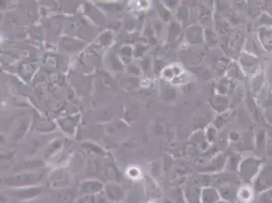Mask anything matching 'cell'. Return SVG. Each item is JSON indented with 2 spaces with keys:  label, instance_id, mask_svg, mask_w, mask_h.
Here are the masks:
<instances>
[{
  "label": "cell",
  "instance_id": "obj_20",
  "mask_svg": "<svg viewBox=\"0 0 272 203\" xmlns=\"http://www.w3.org/2000/svg\"><path fill=\"white\" fill-rule=\"evenodd\" d=\"M182 34H184L183 32V26L181 23H179L176 20H173L171 23L168 24V37H167V41L169 43H173L176 40H178Z\"/></svg>",
  "mask_w": 272,
  "mask_h": 203
},
{
  "label": "cell",
  "instance_id": "obj_36",
  "mask_svg": "<svg viewBox=\"0 0 272 203\" xmlns=\"http://www.w3.org/2000/svg\"><path fill=\"white\" fill-rule=\"evenodd\" d=\"M101 170V165L99 163V160L97 159H90L88 161V165H87V171L89 174H92V175H95V174H98Z\"/></svg>",
  "mask_w": 272,
  "mask_h": 203
},
{
  "label": "cell",
  "instance_id": "obj_5",
  "mask_svg": "<svg viewBox=\"0 0 272 203\" xmlns=\"http://www.w3.org/2000/svg\"><path fill=\"white\" fill-rule=\"evenodd\" d=\"M238 64L243 72V74L253 77L260 72V60L258 56L244 51L240 57Z\"/></svg>",
  "mask_w": 272,
  "mask_h": 203
},
{
  "label": "cell",
  "instance_id": "obj_11",
  "mask_svg": "<svg viewBox=\"0 0 272 203\" xmlns=\"http://www.w3.org/2000/svg\"><path fill=\"white\" fill-rule=\"evenodd\" d=\"M104 190L107 199H109L111 203H120L125 197L123 188L115 182L106 184L104 186Z\"/></svg>",
  "mask_w": 272,
  "mask_h": 203
},
{
  "label": "cell",
  "instance_id": "obj_22",
  "mask_svg": "<svg viewBox=\"0 0 272 203\" xmlns=\"http://www.w3.org/2000/svg\"><path fill=\"white\" fill-rule=\"evenodd\" d=\"M243 155L240 154L239 152H232L228 155H226V163H225V170L226 172H230V173H236L238 172L240 163L242 160Z\"/></svg>",
  "mask_w": 272,
  "mask_h": 203
},
{
  "label": "cell",
  "instance_id": "obj_16",
  "mask_svg": "<svg viewBox=\"0 0 272 203\" xmlns=\"http://www.w3.org/2000/svg\"><path fill=\"white\" fill-rule=\"evenodd\" d=\"M145 195L150 202H157L162 199L163 193L159 184L152 179L147 177L145 181Z\"/></svg>",
  "mask_w": 272,
  "mask_h": 203
},
{
  "label": "cell",
  "instance_id": "obj_40",
  "mask_svg": "<svg viewBox=\"0 0 272 203\" xmlns=\"http://www.w3.org/2000/svg\"><path fill=\"white\" fill-rule=\"evenodd\" d=\"M267 138H266V150L265 155L268 157H272V128L266 129Z\"/></svg>",
  "mask_w": 272,
  "mask_h": 203
},
{
  "label": "cell",
  "instance_id": "obj_51",
  "mask_svg": "<svg viewBox=\"0 0 272 203\" xmlns=\"http://www.w3.org/2000/svg\"><path fill=\"white\" fill-rule=\"evenodd\" d=\"M162 203H176L174 200H171V199H165L163 200Z\"/></svg>",
  "mask_w": 272,
  "mask_h": 203
},
{
  "label": "cell",
  "instance_id": "obj_53",
  "mask_svg": "<svg viewBox=\"0 0 272 203\" xmlns=\"http://www.w3.org/2000/svg\"><path fill=\"white\" fill-rule=\"evenodd\" d=\"M120 203H121V202H120Z\"/></svg>",
  "mask_w": 272,
  "mask_h": 203
},
{
  "label": "cell",
  "instance_id": "obj_30",
  "mask_svg": "<svg viewBox=\"0 0 272 203\" xmlns=\"http://www.w3.org/2000/svg\"><path fill=\"white\" fill-rule=\"evenodd\" d=\"M175 13H176V16H175L176 21H178L181 24H183L184 22H188L190 19V10L185 5L181 4Z\"/></svg>",
  "mask_w": 272,
  "mask_h": 203
},
{
  "label": "cell",
  "instance_id": "obj_49",
  "mask_svg": "<svg viewBox=\"0 0 272 203\" xmlns=\"http://www.w3.org/2000/svg\"><path fill=\"white\" fill-rule=\"evenodd\" d=\"M10 165H2L0 164V175H3L5 172H7L9 170Z\"/></svg>",
  "mask_w": 272,
  "mask_h": 203
},
{
  "label": "cell",
  "instance_id": "obj_50",
  "mask_svg": "<svg viewBox=\"0 0 272 203\" xmlns=\"http://www.w3.org/2000/svg\"><path fill=\"white\" fill-rule=\"evenodd\" d=\"M7 143V139L6 137L3 135V134H0V145H4Z\"/></svg>",
  "mask_w": 272,
  "mask_h": 203
},
{
  "label": "cell",
  "instance_id": "obj_44",
  "mask_svg": "<svg viewBox=\"0 0 272 203\" xmlns=\"http://www.w3.org/2000/svg\"><path fill=\"white\" fill-rule=\"evenodd\" d=\"M152 62L153 61H151V59L148 57H145L142 60V69L145 73H149L152 70Z\"/></svg>",
  "mask_w": 272,
  "mask_h": 203
},
{
  "label": "cell",
  "instance_id": "obj_1",
  "mask_svg": "<svg viewBox=\"0 0 272 203\" xmlns=\"http://www.w3.org/2000/svg\"><path fill=\"white\" fill-rule=\"evenodd\" d=\"M263 165V158L257 154L244 155L240 163L237 175L243 184L251 185Z\"/></svg>",
  "mask_w": 272,
  "mask_h": 203
},
{
  "label": "cell",
  "instance_id": "obj_12",
  "mask_svg": "<svg viewBox=\"0 0 272 203\" xmlns=\"http://www.w3.org/2000/svg\"><path fill=\"white\" fill-rule=\"evenodd\" d=\"M258 41L264 51L272 53V27H261L258 30Z\"/></svg>",
  "mask_w": 272,
  "mask_h": 203
},
{
  "label": "cell",
  "instance_id": "obj_7",
  "mask_svg": "<svg viewBox=\"0 0 272 203\" xmlns=\"http://www.w3.org/2000/svg\"><path fill=\"white\" fill-rule=\"evenodd\" d=\"M186 45L197 47L204 44V27L201 25H191L184 32Z\"/></svg>",
  "mask_w": 272,
  "mask_h": 203
},
{
  "label": "cell",
  "instance_id": "obj_48",
  "mask_svg": "<svg viewBox=\"0 0 272 203\" xmlns=\"http://www.w3.org/2000/svg\"><path fill=\"white\" fill-rule=\"evenodd\" d=\"M84 146H86L89 150H92L94 153H102V149L100 147H98L97 145H94V144H85Z\"/></svg>",
  "mask_w": 272,
  "mask_h": 203
},
{
  "label": "cell",
  "instance_id": "obj_32",
  "mask_svg": "<svg viewBox=\"0 0 272 203\" xmlns=\"http://www.w3.org/2000/svg\"><path fill=\"white\" fill-rule=\"evenodd\" d=\"M212 105H213V107L216 109V111H218V112H222V111H225V109H226V106H227V100H226L225 96L217 95V96L212 100Z\"/></svg>",
  "mask_w": 272,
  "mask_h": 203
},
{
  "label": "cell",
  "instance_id": "obj_34",
  "mask_svg": "<svg viewBox=\"0 0 272 203\" xmlns=\"http://www.w3.org/2000/svg\"><path fill=\"white\" fill-rule=\"evenodd\" d=\"M255 199L256 203H272V189L256 195Z\"/></svg>",
  "mask_w": 272,
  "mask_h": 203
},
{
  "label": "cell",
  "instance_id": "obj_8",
  "mask_svg": "<svg viewBox=\"0 0 272 203\" xmlns=\"http://www.w3.org/2000/svg\"><path fill=\"white\" fill-rule=\"evenodd\" d=\"M204 52L197 47L194 46H186L181 52H180V58L185 63L190 65H197L202 62L204 59Z\"/></svg>",
  "mask_w": 272,
  "mask_h": 203
},
{
  "label": "cell",
  "instance_id": "obj_47",
  "mask_svg": "<svg viewBox=\"0 0 272 203\" xmlns=\"http://www.w3.org/2000/svg\"><path fill=\"white\" fill-rule=\"evenodd\" d=\"M14 155H15L14 152H0V164L6 160H11L14 157Z\"/></svg>",
  "mask_w": 272,
  "mask_h": 203
},
{
  "label": "cell",
  "instance_id": "obj_31",
  "mask_svg": "<svg viewBox=\"0 0 272 203\" xmlns=\"http://www.w3.org/2000/svg\"><path fill=\"white\" fill-rule=\"evenodd\" d=\"M217 34L212 30V28H204V43L208 46H213L217 43Z\"/></svg>",
  "mask_w": 272,
  "mask_h": 203
},
{
  "label": "cell",
  "instance_id": "obj_13",
  "mask_svg": "<svg viewBox=\"0 0 272 203\" xmlns=\"http://www.w3.org/2000/svg\"><path fill=\"white\" fill-rule=\"evenodd\" d=\"M44 167V161L41 159H30V160H25L20 164H18L16 167H14L13 172L15 174L18 173H32V172H37L42 170Z\"/></svg>",
  "mask_w": 272,
  "mask_h": 203
},
{
  "label": "cell",
  "instance_id": "obj_38",
  "mask_svg": "<svg viewBox=\"0 0 272 203\" xmlns=\"http://www.w3.org/2000/svg\"><path fill=\"white\" fill-rule=\"evenodd\" d=\"M62 145V141L60 139H55L54 141H52L51 143H49V145L46 148V157L52 155L56 150H58Z\"/></svg>",
  "mask_w": 272,
  "mask_h": 203
},
{
  "label": "cell",
  "instance_id": "obj_25",
  "mask_svg": "<svg viewBox=\"0 0 272 203\" xmlns=\"http://www.w3.org/2000/svg\"><path fill=\"white\" fill-rule=\"evenodd\" d=\"M265 85L264 74L259 72L253 77H251V91L253 94H260Z\"/></svg>",
  "mask_w": 272,
  "mask_h": 203
},
{
  "label": "cell",
  "instance_id": "obj_21",
  "mask_svg": "<svg viewBox=\"0 0 272 203\" xmlns=\"http://www.w3.org/2000/svg\"><path fill=\"white\" fill-rule=\"evenodd\" d=\"M200 188L196 185H187L183 190V196L186 203H199Z\"/></svg>",
  "mask_w": 272,
  "mask_h": 203
},
{
  "label": "cell",
  "instance_id": "obj_24",
  "mask_svg": "<svg viewBox=\"0 0 272 203\" xmlns=\"http://www.w3.org/2000/svg\"><path fill=\"white\" fill-rule=\"evenodd\" d=\"M224 73H225V77L228 78L231 82H235V80L240 79L241 78V75L243 74V72H242V70H241L238 62H230L227 65Z\"/></svg>",
  "mask_w": 272,
  "mask_h": 203
},
{
  "label": "cell",
  "instance_id": "obj_52",
  "mask_svg": "<svg viewBox=\"0 0 272 203\" xmlns=\"http://www.w3.org/2000/svg\"><path fill=\"white\" fill-rule=\"evenodd\" d=\"M218 203H238V202H229V201H224V200H220Z\"/></svg>",
  "mask_w": 272,
  "mask_h": 203
},
{
  "label": "cell",
  "instance_id": "obj_19",
  "mask_svg": "<svg viewBox=\"0 0 272 203\" xmlns=\"http://www.w3.org/2000/svg\"><path fill=\"white\" fill-rule=\"evenodd\" d=\"M256 197L253 187L249 184H241L237 192V202L251 203Z\"/></svg>",
  "mask_w": 272,
  "mask_h": 203
},
{
  "label": "cell",
  "instance_id": "obj_14",
  "mask_svg": "<svg viewBox=\"0 0 272 203\" xmlns=\"http://www.w3.org/2000/svg\"><path fill=\"white\" fill-rule=\"evenodd\" d=\"M220 200L219 193L215 187L202 186L200 188L199 203H218Z\"/></svg>",
  "mask_w": 272,
  "mask_h": 203
},
{
  "label": "cell",
  "instance_id": "obj_39",
  "mask_svg": "<svg viewBox=\"0 0 272 203\" xmlns=\"http://www.w3.org/2000/svg\"><path fill=\"white\" fill-rule=\"evenodd\" d=\"M167 65H168V64H167L164 60L156 59V60L152 62V71H153V73H154L157 76H161L162 71L164 70V68H165Z\"/></svg>",
  "mask_w": 272,
  "mask_h": 203
},
{
  "label": "cell",
  "instance_id": "obj_37",
  "mask_svg": "<svg viewBox=\"0 0 272 203\" xmlns=\"http://www.w3.org/2000/svg\"><path fill=\"white\" fill-rule=\"evenodd\" d=\"M104 173H105V176H106L110 181L115 182V183L118 181V172H117V170H116L115 167H113V166H107V167L105 168Z\"/></svg>",
  "mask_w": 272,
  "mask_h": 203
},
{
  "label": "cell",
  "instance_id": "obj_18",
  "mask_svg": "<svg viewBox=\"0 0 272 203\" xmlns=\"http://www.w3.org/2000/svg\"><path fill=\"white\" fill-rule=\"evenodd\" d=\"M266 138H267V132L266 129L263 127L258 128L255 131L254 135V147L257 151L258 156L265 155V150H266Z\"/></svg>",
  "mask_w": 272,
  "mask_h": 203
},
{
  "label": "cell",
  "instance_id": "obj_3",
  "mask_svg": "<svg viewBox=\"0 0 272 203\" xmlns=\"http://www.w3.org/2000/svg\"><path fill=\"white\" fill-rule=\"evenodd\" d=\"M251 186L253 187L255 194L258 195L264 191L272 189V165L265 164L260 169L258 175L255 177Z\"/></svg>",
  "mask_w": 272,
  "mask_h": 203
},
{
  "label": "cell",
  "instance_id": "obj_33",
  "mask_svg": "<svg viewBox=\"0 0 272 203\" xmlns=\"http://www.w3.org/2000/svg\"><path fill=\"white\" fill-rule=\"evenodd\" d=\"M198 16H199V20H200V24L201 26H208V21L211 20V12L204 6H200L199 11H198Z\"/></svg>",
  "mask_w": 272,
  "mask_h": 203
},
{
  "label": "cell",
  "instance_id": "obj_26",
  "mask_svg": "<svg viewBox=\"0 0 272 203\" xmlns=\"http://www.w3.org/2000/svg\"><path fill=\"white\" fill-rule=\"evenodd\" d=\"M161 95H162V99L167 102H173L177 98V93L175 89L173 88V86L170 83H166V82L164 86L162 87Z\"/></svg>",
  "mask_w": 272,
  "mask_h": 203
},
{
  "label": "cell",
  "instance_id": "obj_41",
  "mask_svg": "<svg viewBox=\"0 0 272 203\" xmlns=\"http://www.w3.org/2000/svg\"><path fill=\"white\" fill-rule=\"evenodd\" d=\"M189 75L186 73V72H184L183 74H181V75H179L178 77H176L172 83H171V85L172 86H185L186 84H188L189 83Z\"/></svg>",
  "mask_w": 272,
  "mask_h": 203
},
{
  "label": "cell",
  "instance_id": "obj_17",
  "mask_svg": "<svg viewBox=\"0 0 272 203\" xmlns=\"http://www.w3.org/2000/svg\"><path fill=\"white\" fill-rule=\"evenodd\" d=\"M185 72L184 67L179 64V63H172V64H168L164 70L161 73V77L166 82V83H172L176 77H178L179 75L183 74Z\"/></svg>",
  "mask_w": 272,
  "mask_h": 203
},
{
  "label": "cell",
  "instance_id": "obj_4",
  "mask_svg": "<svg viewBox=\"0 0 272 203\" xmlns=\"http://www.w3.org/2000/svg\"><path fill=\"white\" fill-rule=\"evenodd\" d=\"M225 163H226V155L223 152H218L212 155L210 159L207 160L206 163L201 164V166H197L198 168L197 170L200 174L214 175L224 172Z\"/></svg>",
  "mask_w": 272,
  "mask_h": 203
},
{
  "label": "cell",
  "instance_id": "obj_10",
  "mask_svg": "<svg viewBox=\"0 0 272 203\" xmlns=\"http://www.w3.org/2000/svg\"><path fill=\"white\" fill-rule=\"evenodd\" d=\"M104 184L98 180H86L83 181L79 188V193L84 196L97 195L104 190Z\"/></svg>",
  "mask_w": 272,
  "mask_h": 203
},
{
  "label": "cell",
  "instance_id": "obj_42",
  "mask_svg": "<svg viewBox=\"0 0 272 203\" xmlns=\"http://www.w3.org/2000/svg\"><path fill=\"white\" fill-rule=\"evenodd\" d=\"M227 139H228V141L231 142V143H237V142L241 141V139H242V135H241V133H240L239 131L232 130V131H230V132L228 133V135H227Z\"/></svg>",
  "mask_w": 272,
  "mask_h": 203
},
{
  "label": "cell",
  "instance_id": "obj_6",
  "mask_svg": "<svg viewBox=\"0 0 272 203\" xmlns=\"http://www.w3.org/2000/svg\"><path fill=\"white\" fill-rule=\"evenodd\" d=\"M42 192H43L42 187L31 186V187H22V188H12L8 191L7 195L20 201H30L40 196Z\"/></svg>",
  "mask_w": 272,
  "mask_h": 203
},
{
  "label": "cell",
  "instance_id": "obj_15",
  "mask_svg": "<svg viewBox=\"0 0 272 203\" xmlns=\"http://www.w3.org/2000/svg\"><path fill=\"white\" fill-rule=\"evenodd\" d=\"M70 179H69V174L64 171V170H58L54 172L50 179H49V184L52 188L56 189H63L66 186L69 185Z\"/></svg>",
  "mask_w": 272,
  "mask_h": 203
},
{
  "label": "cell",
  "instance_id": "obj_27",
  "mask_svg": "<svg viewBox=\"0 0 272 203\" xmlns=\"http://www.w3.org/2000/svg\"><path fill=\"white\" fill-rule=\"evenodd\" d=\"M157 12L162 22L169 24L173 21V18H174L173 13L169 9H167L163 3H160L157 6Z\"/></svg>",
  "mask_w": 272,
  "mask_h": 203
},
{
  "label": "cell",
  "instance_id": "obj_45",
  "mask_svg": "<svg viewBox=\"0 0 272 203\" xmlns=\"http://www.w3.org/2000/svg\"><path fill=\"white\" fill-rule=\"evenodd\" d=\"M164 24L162 21H157L152 24V31L157 36H160V34L163 32Z\"/></svg>",
  "mask_w": 272,
  "mask_h": 203
},
{
  "label": "cell",
  "instance_id": "obj_23",
  "mask_svg": "<svg viewBox=\"0 0 272 203\" xmlns=\"http://www.w3.org/2000/svg\"><path fill=\"white\" fill-rule=\"evenodd\" d=\"M190 142L195 144L199 149H201L203 151L207 150V147L210 146L205 139L204 130H198V131L192 133V136L190 137Z\"/></svg>",
  "mask_w": 272,
  "mask_h": 203
},
{
  "label": "cell",
  "instance_id": "obj_46",
  "mask_svg": "<svg viewBox=\"0 0 272 203\" xmlns=\"http://www.w3.org/2000/svg\"><path fill=\"white\" fill-rule=\"evenodd\" d=\"M133 54V50L130 46H124L122 49H121V55L126 57V58H130Z\"/></svg>",
  "mask_w": 272,
  "mask_h": 203
},
{
  "label": "cell",
  "instance_id": "obj_9",
  "mask_svg": "<svg viewBox=\"0 0 272 203\" xmlns=\"http://www.w3.org/2000/svg\"><path fill=\"white\" fill-rule=\"evenodd\" d=\"M242 183L241 182H229L217 187L220 199L229 202H237V192Z\"/></svg>",
  "mask_w": 272,
  "mask_h": 203
},
{
  "label": "cell",
  "instance_id": "obj_28",
  "mask_svg": "<svg viewBox=\"0 0 272 203\" xmlns=\"http://www.w3.org/2000/svg\"><path fill=\"white\" fill-rule=\"evenodd\" d=\"M75 197V192L72 189L63 188L57 193V199L61 203H71Z\"/></svg>",
  "mask_w": 272,
  "mask_h": 203
},
{
  "label": "cell",
  "instance_id": "obj_35",
  "mask_svg": "<svg viewBox=\"0 0 272 203\" xmlns=\"http://www.w3.org/2000/svg\"><path fill=\"white\" fill-rule=\"evenodd\" d=\"M29 124H30V120L29 119H26L24 121H22L16 128V131H15V137L16 138H21L25 135V133L27 132L28 130V127H29Z\"/></svg>",
  "mask_w": 272,
  "mask_h": 203
},
{
  "label": "cell",
  "instance_id": "obj_2",
  "mask_svg": "<svg viewBox=\"0 0 272 203\" xmlns=\"http://www.w3.org/2000/svg\"><path fill=\"white\" fill-rule=\"evenodd\" d=\"M46 172L43 170L32 173H18L11 176H7L3 182L12 188H22L36 186L38 183L44 180Z\"/></svg>",
  "mask_w": 272,
  "mask_h": 203
},
{
  "label": "cell",
  "instance_id": "obj_43",
  "mask_svg": "<svg viewBox=\"0 0 272 203\" xmlns=\"http://www.w3.org/2000/svg\"><path fill=\"white\" fill-rule=\"evenodd\" d=\"M127 176L131 179H138L141 176V172L137 167H132L127 170Z\"/></svg>",
  "mask_w": 272,
  "mask_h": 203
},
{
  "label": "cell",
  "instance_id": "obj_29",
  "mask_svg": "<svg viewBox=\"0 0 272 203\" xmlns=\"http://www.w3.org/2000/svg\"><path fill=\"white\" fill-rule=\"evenodd\" d=\"M204 135L208 144H213L218 139V129L213 124H210L205 128Z\"/></svg>",
  "mask_w": 272,
  "mask_h": 203
}]
</instances>
